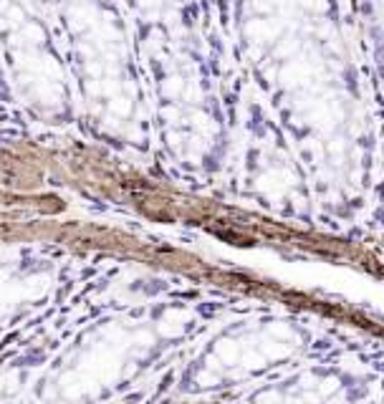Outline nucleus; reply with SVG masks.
Masks as SVG:
<instances>
[{
	"label": "nucleus",
	"instance_id": "1",
	"mask_svg": "<svg viewBox=\"0 0 384 404\" xmlns=\"http://www.w3.org/2000/svg\"><path fill=\"white\" fill-rule=\"evenodd\" d=\"M26 33H28L30 38H38V41L44 38V33H41V30H38L36 26H26Z\"/></svg>",
	"mask_w": 384,
	"mask_h": 404
}]
</instances>
